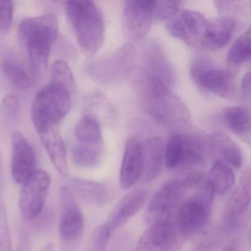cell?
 Instances as JSON below:
<instances>
[{"instance_id": "6da1fadb", "label": "cell", "mask_w": 251, "mask_h": 251, "mask_svg": "<svg viewBox=\"0 0 251 251\" xmlns=\"http://www.w3.org/2000/svg\"><path fill=\"white\" fill-rule=\"evenodd\" d=\"M139 102L148 115L175 133H183L190 127V113L184 102L155 77L144 75Z\"/></svg>"}, {"instance_id": "7a4b0ae2", "label": "cell", "mask_w": 251, "mask_h": 251, "mask_svg": "<svg viewBox=\"0 0 251 251\" xmlns=\"http://www.w3.org/2000/svg\"><path fill=\"white\" fill-rule=\"evenodd\" d=\"M58 20L52 13L23 19L18 28L19 38L28 52L30 62L38 72L48 64L51 49L58 36Z\"/></svg>"}, {"instance_id": "3957f363", "label": "cell", "mask_w": 251, "mask_h": 251, "mask_svg": "<svg viewBox=\"0 0 251 251\" xmlns=\"http://www.w3.org/2000/svg\"><path fill=\"white\" fill-rule=\"evenodd\" d=\"M189 191L192 193L185 197L174 217L176 227L186 241L206 228L214 196L207 176Z\"/></svg>"}, {"instance_id": "277c9868", "label": "cell", "mask_w": 251, "mask_h": 251, "mask_svg": "<svg viewBox=\"0 0 251 251\" xmlns=\"http://www.w3.org/2000/svg\"><path fill=\"white\" fill-rule=\"evenodd\" d=\"M66 14L82 49L89 54L98 52L104 43L105 23L96 4L92 1H69Z\"/></svg>"}, {"instance_id": "5b68a950", "label": "cell", "mask_w": 251, "mask_h": 251, "mask_svg": "<svg viewBox=\"0 0 251 251\" xmlns=\"http://www.w3.org/2000/svg\"><path fill=\"white\" fill-rule=\"evenodd\" d=\"M71 106V93L67 89L50 83L42 88L35 96L31 108L32 121L38 133L55 128Z\"/></svg>"}, {"instance_id": "8992f818", "label": "cell", "mask_w": 251, "mask_h": 251, "mask_svg": "<svg viewBox=\"0 0 251 251\" xmlns=\"http://www.w3.org/2000/svg\"><path fill=\"white\" fill-rule=\"evenodd\" d=\"M197 133H176L164 145V164L170 170L193 168L205 162L209 144Z\"/></svg>"}, {"instance_id": "52a82bcc", "label": "cell", "mask_w": 251, "mask_h": 251, "mask_svg": "<svg viewBox=\"0 0 251 251\" xmlns=\"http://www.w3.org/2000/svg\"><path fill=\"white\" fill-rule=\"evenodd\" d=\"M187 186L184 180H168L160 187L150 201L145 213V220L148 225L174 219L175 214L185 197Z\"/></svg>"}, {"instance_id": "ba28073f", "label": "cell", "mask_w": 251, "mask_h": 251, "mask_svg": "<svg viewBox=\"0 0 251 251\" xmlns=\"http://www.w3.org/2000/svg\"><path fill=\"white\" fill-rule=\"evenodd\" d=\"M191 77L195 84L226 99L235 95V82L230 72L217 67L208 58L197 57L192 61Z\"/></svg>"}, {"instance_id": "9c48e42d", "label": "cell", "mask_w": 251, "mask_h": 251, "mask_svg": "<svg viewBox=\"0 0 251 251\" xmlns=\"http://www.w3.org/2000/svg\"><path fill=\"white\" fill-rule=\"evenodd\" d=\"M251 169L248 167L225 205L222 226L226 233L239 230L246 220L251 206Z\"/></svg>"}, {"instance_id": "30bf717a", "label": "cell", "mask_w": 251, "mask_h": 251, "mask_svg": "<svg viewBox=\"0 0 251 251\" xmlns=\"http://www.w3.org/2000/svg\"><path fill=\"white\" fill-rule=\"evenodd\" d=\"M52 178L45 170H37L20 191V203L22 217L25 221L36 220L43 211Z\"/></svg>"}, {"instance_id": "8fae6325", "label": "cell", "mask_w": 251, "mask_h": 251, "mask_svg": "<svg viewBox=\"0 0 251 251\" xmlns=\"http://www.w3.org/2000/svg\"><path fill=\"white\" fill-rule=\"evenodd\" d=\"M185 242L172 219L151 225L139 239L136 251H180Z\"/></svg>"}, {"instance_id": "7c38bea8", "label": "cell", "mask_w": 251, "mask_h": 251, "mask_svg": "<svg viewBox=\"0 0 251 251\" xmlns=\"http://www.w3.org/2000/svg\"><path fill=\"white\" fill-rule=\"evenodd\" d=\"M156 1L131 0L125 2L122 24L124 33L132 41L139 42L149 33L154 19Z\"/></svg>"}, {"instance_id": "4fadbf2b", "label": "cell", "mask_w": 251, "mask_h": 251, "mask_svg": "<svg viewBox=\"0 0 251 251\" xmlns=\"http://www.w3.org/2000/svg\"><path fill=\"white\" fill-rule=\"evenodd\" d=\"M60 202L61 218L58 226L60 236L64 242H76L83 235L84 219L74 194L67 185L61 187Z\"/></svg>"}, {"instance_id": "5bb4252c", "label": "cell", "mask_w": 251, "mask_h": 251, "mask_svg": "<svg viewBox=\"0 0 251 251\" xmlns=\"http://www.w3.org/2000/svg\"><path fill=\"white\" fill-rule=\"evenodd\" d=\"M207 23L201 13L183 10L169 20L166 29L173 37L189 46L195 47L201 45Z\"/></svg>"}, {"instance_id": "9a60e30c", "label": "cell", "mask_w": 251, "mask_h": 251, "mask_svg": "<svg viewBox=\"0 0 251 251\" xmlns=\"http://www.w3.org/2000/svg\"><path fill=\"white\" fill-rule=\"evenodd\" d=\"M11 143V174L16 183L23 185L37 171L36 153L33 147L20 132L13 133Z\"/></svg>"}, {"instance_id": "2e32d148", "label": "cell", "mask_w": 251, "mask_h": 251, "mask_svg": "<svg viewBox=\"0 0 251 251\" xmlns=\"http://www.w3.org/2000/svg\"><path fill=\"white\" fill-rule=\"evenodd\" d=\"M149 190L138 188L123 197L103 223L111 233L126 225L146 203Z\"/></svg>"}, {"instance_id": "e0dca14e", "label": "cell", "mask_w": 251, "mask_h": 251, "mask_svg": "<svg viewBox=\"0 0 251 251\" xmlns=\"http://www.w3.org/2000/svg\"><path fill=\"white\" fill-rule=\"evenodd\" d=\"M134 48L131 45L122 47L117 52L95 64V73L102 80L116 81L125 77L135 61Z\"/></svg>"}, {"instance_id": "ac0fdd59", "label": "cell", "mask_w": 251, "mask_h": 251, "mask_svg": "<svg viewBox=\"0 0 251 251\" xmlns=\"http://www.w3.org/2000/svg\"><path fill=\"white\" fill-rule=\"evenodd\" d=\"M69 187L74 195L94 206H103L115 199L117 191L110 183L97 180L73 178Z\"/></svg>"}, {"instance_id": "d6986e66", "label": "cell", "mask_w": 251, "mask_h": 251, "mask_svg": "<svg viewBox=\"0 0 251 251\" xmlns=\"http://www.w3.org/2000/svg\"><path fill=\"white\" fill-rule=\"evenodd\" d=\"M142 144L136 138L127 139L120 171V184L124 190L130 189L142 177Z\"/></svg>"}, {"instance_id": "ffe728a7", "label": "cell", "mask_w": 251, "mask_h": 251, "mask_svg": "<svg viewBox=\"0 0 251 251\" xmlns=\"http://www.w3.org/2000/svg\"><path fill=\"white\" fill-rule=\"evenodd\" d=\"M145 75L152 76L170 86L176 81V75L162 48L156 43H151L144 51Z\"/></svg>"}, {"instance_id": "44dd1931", "label": "cell", "mask_w": 251, "mask_h": 251, "mask_svg": "<svg viewBox=\"0 0 251 251\" xmlns=\"http://www.w3.org/2000/svg\"><path fill=\"white\" fill-rule=\"evenodd\" d=\"M142 173L143 181L156 178L164 164V143L160 136H153L142 144Z\"/></svg>"}, {"instance_id": "7402d4cb", "label": "cell", "mask_w": 251, "mask_h": 251, "mask_svg": "<svg viewBox=\"0 0 251 251\" xmlns=\"http://www.w3.org/2000/svg\"><path fill=\"white\" fill-rule=\"evenodd\" d=\"M235 21L230 17H221L208 21L201 45L210 50L224 48L231 39Z\"/></svg>"}, {"instance_id": "603a6c76", "label": "cell", "mask_w": 251, "mask_h": 251, "mask_svg": "<svg viewBox=\"0 0 251 251\" xmlns=\"http://www.w3.org/2000/svg\"><path fill=\"white\" fill-rule=\"evenodd\" d=\"M39 135L54 167L62 177H67L69 165L67 150L62 138L55 128L44 130Z\"/></svg>"}, {"instance_id": "cb8c5ba5", "label": "cell", "mask_w": 251, "mask_h": 251, "mask_svg": "<svg viewBox=\"0 0 251 251\" xmlns=\"http://www.w3.org/2000/svg\"><path fill=\"white\" fill-rule=\"evenodd\" d=\"M207 178L214 195H218L228 193L233 189L236 180L231 166L221 160L214 161Z\"/></svg>"}, {"instance_id": "d4e9b609", "label": "cell", "mask_w": 251, "mask_h": 251, "mask_svg": "<svg viewBox=\"0 0 251 251\" xmlns=\"http://www.w3.org/2000/svg\"><path fill=\"white\" fill-rule=\"evenodd\" d=\"M225 121L227 127L236 136L245 142H250L251 136V116L247 108L230 107L224 113Z\"/></svg>"}, {"instance_id": "484cf974", "label": "cell", "mask_w": 251, "mask_h": 251, "mask_svg": "<svg viewBox=\"0 0 251 251\" xmlns=\"http://www.w3.org/2000/svg\"><path fill=\"white\" fill-rule=\"evenodd\" d=\"M212 146L219 151L232 167L238 169L242 164V154L237 144L223 132H216L211 136Z\"/></svg>"}, {"instance_id": "4316f807", "label": "cell", "mask_w": 251, "mask_h": 251, "mask_svg": "<svg viewBox=\"0 0 251 251\" xmlns=\"http://www.w3.org/2000/svg\"><path fill=\"white\" fill-rule=\"evenodd\" d=\"M75 136L79 143L89 145L102 144V130L99 120L91 114L83 116L76 126Z\"/></svg>"}, {"instance_id": "83f0119b", "label": "cell", "mask_w": 251, "mask_h": 251, "mask_svg": "<svg viewBox=\"0 0 251 251\" xmlns=\"http://www.w3.org/2000/svg\"><path fill=\"white\" fill-rule=\"evenodd\" d=\"M103 155L102 144L89 145L79 143L73 148L72 158L73 162L80 167L95 168L100 164Z\"/></svg>"}, {"instance_id": "f1b7e54d", "label": "cell", "mask_w": 251, "mask_h": 251, "mask_svg": "<svg viewBox=\"0 0 251 251\" xmlns=\"http://www.w3.org/2000/svg\"><path fill=\"white\" fill-rule=\"evenodd\" d=\"M251 29L241 35L232 45L227 54V62L230 66L237 67L251 60Z\"/></svg>"}, {"instance_id": "f546056e", "label": "cell", "mask_w": 251, "mask_h": 251, "mask_svg": "<svg viewBox=\"0 0 251 251\" xmlns=\"http://www.w3.org/2000/svg\"><path fill=\"white\" fill-rule=\"evenodd\" d=\"M1 69L5 77L17 89H27L31 85L30 75L27 70L17 61L5 60L1 64Z\"/></svg>"}, {"instance_id": "4dcf8cb0", "label": "cell", "mask_w": 251, "mask_h": 251, "mask_svg": "<svg viewBox=\"0 0 251 251\" xmlns=\"http://www.w3.org/2000/svg\"><path fill=\"white\" fill-rule=\"evenodd\" d=\"M50 84L67 89L71 93L75 88V81L71 69L67 63L56 61L50 68Z\"/></svg>"}, {"instance_id": "1f68e13d", "label": "cell", "mask_w": 251, "mask_h": 251, "mask_svg": "<svg viewBox=\"0 0 251 251\" xmlns=\"http://www.w3.org/2000/svg\"><path fill=\"white\" fill-rule=\"evenodd\" d=\"M226 234L223 226H212L203 233L192 251H217Z\"/></svg>"}, {"instance_id": "d6a6232c", "label": "cell", "mask_w": 251, "mask_h": 251, "mask_svg": "<svg viewBox=\"0 0 251 251\" xmlns=\"http://www.w3.org/2000/svg\"><path fill=\"white\" fill-rule=\"evenodd\" d=\"M181 2L179 1H156L154 10V19L156 21H169L180 11Z\"/></svg>"}, {"instance_id": "836d02e7", "label": "cell", "mask_w": 251, "mask_h": 251, "mask_svg": "<svg viewBox=\"0 0 251 251\" xmlns=\"http://www.w3.org/2000/svg\"><path fill=\"white\" fill-rule=\"evenodd\" d=\"M0 251H13L12 236L4 204H0Z\"/></svg>"}, {"instance_id": "e575fe53", "label": "cell", "mask_w": 251, "mask_h": 251, "mask_svg": "<svg viewBox=\"0 0 251 251\" xmlns=\"http://www.w3.org/2000/svg\"><path fill=\"white\" fill-rule=\"evenodd\" d=\"M112 233L104 224L98 226L94 232L91 251H106Z\"/></svg>"}, {"instance_id": "d590c367", "label": "cell", "mask_w": 251, "mask_h": 251, "mask_svg": "<svg viewBox=\"0 0 251 251\" xmlns=\"http://www.w3.org/2000/svg\"><path fill=\"white\" fill-rule=\"evenodd\" d=\"M20 111V100L15 95H6L0 105V114L2 118L11 121L17 118Z\"/></svg>"}, {"instance_id": "8d00e7d4", "label": "cell", "mask_w": 251, "mask_h": 251, "mask_svg": "<svg viewBox=\"0 0 251 251\" xmlns=\"http://www.w3.org/2000/svg\"><path fill=\"white\" fill-rule=\"evenodd\" d=\"M14 17V4L11 1H0V33L11 29Z\"/></svg>"}, {"instance_id": "74e56055", "label": "cell", "mask_w": 251, "mask_h": 251, "mask_svg": "<svg viewBox=\"0 0 251 251\" xmlns=\"http://www.w3.org/2000/svg\"><path fill=\"white\" fill-rule=\"evenodd\" d=\"M242 91L245 98L251 96V73H245L242 80Z\"/></svg>"}, {"instance_id": "f35d334b", "label": "cell", "mask_w": 251, "mask_h": 251, "mask_svg": "<svg viewBox=\"0 0 251 251\" xmlns=\"http://www.w3.org/2000/svg\"><path fill=\"white\" fill-rule=\"evenodd\" d=\"M222 251H240L239 241L236 239L229 241Z\"/></svg>"}, {"instance_id": "ab89813d", "label": "cell", "mask_w": 251, "mask_h": 251, "mask_svg": "<svg viewBox=\"0 0 251 251\" xmlns=\"http://www.w3.org/2000/svg\"><path fill=\"white\" fill-rule=\"evenodd\" d=\"M17 251H29L28 244H27V241L23 239L20 242Z\"/></svg>"}, {"instance_id": "60d3db41", "label": "cell", "mask_w": 251, "mask_h": 251, "mask_svg": "<svg viewBox=\"0 0 251 251\" xmlns=\"http://www.w3.org/2000/svg\"><path fill=\"white\" fill-rule=\"evenodd\" d=\"M53 246H52V244L49 243L48 244V245H46V246L45 247V248H44L43 251H53Z\"/></svg>"}]
</instances>
